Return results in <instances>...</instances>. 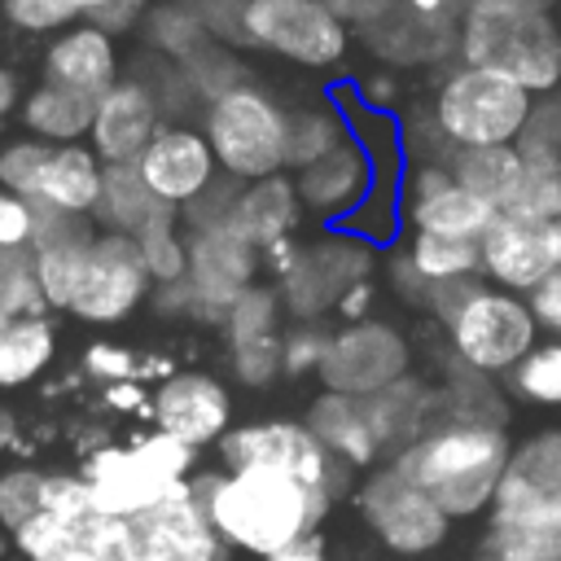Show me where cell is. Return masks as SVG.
Masks as SVG:
<instances>
[{
    "instance_id": "1",
    "label": "cell",
    "mask_w": 561,
    "mask_h": 561,
    "mask_svg": "<svg viewBox=\"0 0 561 561\" xmlns=\"http://www.w3.org/2000/svg\"><path fill=\"white\" fill-rule=\"evenodd\" d=\"M0 526L26 561H136L131 522L105 513L79 473H0Z\"/></svg>"
},
{
    "instance_id": "2",
    "label": "cell",
    "mask_w": 561,
    "mask_h": 561,
    "mask_svg": "<svg viewBox=\"0 0 561 561\" xmlns=\"http://www.w3.org/2000/svg\"><path fill=\"white\" fill-rule=\"evenodd\" d=\"M193 491L224 539V548L245 552V557H276L298 543H311L316 526L324 522L333 495L276 473V469H224V473H202L193 478Z\"/></svg>"
},
{
    "instance_id": "3",
    "label": "cell",
    "mask_w": 561,
    "mask_h": 561,
    "mask_svg": "<svg viewBox=\"0 0 561 561\" xmlns=\"http://www.w3.org/2000/svg\"><path fill=\"white\" fill-rule=\"evenodd\" d=\"M508 438L500 425H469V421H438L416 443L394 451L390 469L408 478L421 495H430L447 517H473L491 508L504 469H508Z\"/></svg>"
},
{
    "instance_id": "4",
    "label": "cell",
    "mask_w": 561,
    "mask_h": 561,
    "mask_svg": "<svg viewBox=\"0 0 561 561\" xmlns=\"http://www.w3.org/2000/svg\"><path fill=\"white\" fill-rule=\"evenodd\" d=\"M456 48L465 66L491 70L530 96L561 88V22L543 0H469Z\"/></svg>"
},
{
    "instance_id": "5",
    "label": "cell",
    "mask_w": 561,
    "mask_h": 561,
    "mask_svg": "<svg viewBox=\"0 0 561 561\" xmlns=\"http://www.w3.org/2000/svg\"><path fill=\"white\" fill-rule=\"evenodd\" d=\"M193 460L197 451L167 438V434H145V438H131V443H110V447H96L79 478L83 486L92 491V500L114 513V517H140L145 508L162 504L167 495H175L180 486L193 482Z\"/></svg>"
},
{
    "instance_id": "6",
    "label": "cell",
    "mask_w": 561,
    "mask_h": 561,
    "mask_svg": "<svg viewBox=\"0 0 561 561\" xmlns=\"http://www.w3.org/2000/svg\"><path fill=\"white\" fill-rule=\"evenodd\" d=\"M285 127H289V110L259 83H241L228 96L202 105V136L215 153V167L237 184H254L289 171Z\"/></svg>"
},
{
    "instance_id": "7",
    "label": "cell",
    "mask_w": 561,
    "mask_h": 561,
    "mask_svg": "<svg viewBox=\"0 0 561 561\" xmlns=\"http://www.w3.org/2000/svg\"><path fill=\"white\" fill-rule=\"evenodd\" d=\"M530 105L535 96L526 88L460 61L438 79L430 118L451 149H495V145H517Z\"/></svg>"
},
{
    "instance_id": "8",
    "label": "cell",
    "mask_w": 561,
    "mask_h": 561,
    "mask_svg": "<svg viewBox=\"0 0 561 561\" xmlns=\"http://www.w3.org/2000/svg\"><path fill=\"white\" fill-rule=\"evenodd\" d=\"M101 180H105V162L88 145H44L26 136L0 149V188L22 197L35 215L92 219Z\"/></svg>"
},
{
    "instance_id": "9",
    "label": "cell",
    "mask_w": 561,
    "mask_h": 561,
    "mask_svg": "<svg viewBox=\"0 0 561 561\" xmlns=\"http://www.w3.org/2000/svg\"><path fill=\"white\" fill-rule=\"evenodd\" d=\"M443 329H447V346H451L456 364H465L482 377L513 373L539 346V324H535L526 298L495 289L486 280H478V289L456 307V316Z\"/></svg>"
},
{
    "instance_id": "10",
    "label": "cell",
    "mask_w": 561,
    "mask_h": 561,
    "mask_svg": "<svg viewBox=\"0 0 561 561\" xmlns=\"http://www.w3.org/2000/svg\"><path fill=\"white\" fill-rule=\"evenodd\" d=\"M377 267V250L355 237L351 228H324L316 241H302L294 263L272 280L285 316H294L298 324H320V316H329L337 307V298L359 285L373 280Z\"/></svg>"
},
{
    "instance_id": "11",
    "label": "cell",
    "mask_w": 561,
    "mask_h": 561,
    "mask_svg": "<svg viewBox=\"0 0 561 561\" xmlns=\"http://www.w3.org/2000/svg\"><path fill=\"white\" fill-rule=\"evenodd\" d=\"M245 44L307 70H329L351 48V22L324 0H245Z\"/></svg>"
},
{
    "instance_id": "12",
    "label": "cell",
    "mask_w": 561,
    "mask_h": 561,
    "mask_svg": "<svg viewBox=\"0 0 561 561\" xmlns=\"http://www.w3.org/2000/svg\"><path fill=\"white\" fill-rule=\"evenodd\" d=\"M224 469H276L289 473L324 495H337L346 482V469L320 447V438L307 430V421H250L219 438Z\"/></svg>"
},
{
    "instance_id": "13",
    "label": "cell",
    "mask_w": 561,
    "mask_h": 561,
    "mask_svg": "<svg viewBox=\"0 0 561 561\" xmlns=\"http://www.w3.org/2000/svg\"><path fill=\"white\" fill-rule=\"evenodd\" d=\"M153 294V280L145 272V259L136 250L131 237L123 232H101L88 241L75 294L66 302V311L83 324H118L127 320L145 298Z\"/></svg>"
},
{
    "instance_id": "14",
    "label": "cell",
    "mask_w": 561,
    "mask_h": 561,
    "mask_svg": "<svg viewBox=\"0 0 561 561\" xmlns=\"http://www.w3.org/2000/svg\"><path fill=\"white\" fill-rule=\"evenodd\" d=\"M412 346L408 337L386 320H359L329 333V351L320 364V386L333 394L368 399L394 381L408 377Z\"/></svg>"
},
{
    "instance_id": "15",
    "label": "cell",
    "mask_w": 561,
    "mask_h": 561,
    "mask_svg": "<svg viewBox=\"0 0 561 561\" xmlns=\"http://www.w3.org/2000/svg\"><path fill=\"white\" fill-rule=\"evenodd\" d=\"M478 561H561V495H543L504 473Z\"/></svg>"
},
{
    "instance_id": "16",
    "label": "cell",
    "mask_w": 561,
    "mask_h": 561,
    "mask_svg": "<svg viewBox=\"0 0 561 561\" xmlns=\"http://www.w3.org/2000/svg\"><path fill=\"white\" fill-rule=\"evenodd\" d=\"M478 250H482V280L526 298L543 276L561 267V224L500 210L482 232Z\"/></svg>"
},
{
    "instance_id": "17",
    "label": "cell",
    "mask_w": 561,
    "mask_h": 561,
    "mask_svg": "<svg viewBox=\"0 0 561 561\" xmlns=\"http://www.w3.org/2000/svg\"><path fill=\"white\" fill-rule=\"evenodd\" d=\"M399 215L408 232L430 237H456V241H482L495 210L478 202L469 188H460L447 171V162H412L399 180Z\"/></svg>"
},
{
    "instance_id": "18",
    "label": "cell",
    "mask_w": 561,
    "mask_h": 561,
    "mask_svg": "<svg viewBox=\"0 0 561 561\" xmlns=\"http://www.w3.org/2000/svg\"><path fill=\"white\" fill-rule=\"evenodd\" d=\"M259 272H263L259 250L245 245L237 232H228V228H197V232H188L184 285L193 294V316L224 324L228 307L250 285H259Z\"/></svg>"
},
{
    "instance_id": "19",
    "label": "cell",
    "mask_w": 561,
    "mask_h": 561,
    "mask_svg": "<svg viewBox=\"0 0 561 561\" xmlns=\"http://www.w3.org/2000/svg\"><path fill=\"white\" fill-rule=\"evenodd\" d=\"M359 513L373 526V535L394 552H430V548H438L447 539V522H451L430 495H421L390 465L364 478Z\"/></svg>"
},
{
    "instance_id": "20",
    "label": "cell",
    "mask_w": 561,
    "mask_h": 561,
    "mask_svg": "<svg viewBox=\"0 0 561 561\" xmlns=\"http://www.w3.org/2000/svg\"><path fill=\"white\" fill-rule=\"evenodd\" d=\"M131 539L136 561H228V548L215 535L193 482L131 517Z\"/></svg>"
},
{
    "instance_id": "21",
    "label": "cell",
    "mask_w": 561,
    "mask_h": 561,
    "mask_svg": "<svg viewBox=\"0 0 561 561\" xmlns=\"http://www.w3.org/2000/svg\"><path fill=\"white\" fill-rule=\"evenodd\" d=\"M136 171H140L145 188L162 206H175V210L197 202L219 180V167H215V153H210L202 127H188V123H162L158 136L149 140V149L140 153Z\"/></svg>"
},
{
    "instance_id": "22",
    "label": "cell",
    "mask_w": 561,
    "mask_h": 561,
    "mask_svg": "<svg viewBox=\"0 0 561 561\" xmlns=\"http://www.w3.org/2000/svg\"><path fill=\"white\" fill-rule=\"evenodd\" d=\"M153 425L158 434L184 443V447H210L219 443L232 425V399L224 390V381H215L210 373H171L158 381L153 399H149Z\"/></svg>"
},
{
    "instance_id": "23",
    "label": "cell",
    "mask_w": 561,
    "mask_h": 561,
    "mask_svg": "<svg viewBox=\"0 0 561 561\" xmlns=\"http://www.w3.org/2000/svg\"><path fill=\"white\" fill-rule=\"evenodd\" d=\"M162 123H167V118H162L158 96H153L136 75H123V79L96 101L92 131H88V149H92L105 167H136Z\"/></svg>"
},
{
    "instance_id": "24",
    "label": "cell",
    "mask_w": 561,
    "mask_h": 561,
    "mask_svg": "<svg viewBox=\"0 0 561 561\" xmlns=\"http://www.w3.org/2000/svg\"><path fill=\"white\" fill-rule=\"evenodd\" d=\"M280 298L272 285H250L224 316L228 359L245 386H272L280 377Z\"/></svg>"
},
{
    "instance_id": "25",
    "label": "cell",
    "mask_w": 561,
    "mask_h": 561,
    "mask_svg": "<svg viewBox=\"0 0 561 561\" xmlns=\"http://www.w3.org/2000/svg\"><path fill=\"white\" fill-rule=\"evenodd\" d=\"M123 57H118V39L105 35L92 22H75L61 35L48 39L44 48V83H57L66 92H79L88 101H101L118 79H123Z\"/></svg>"
},
{
    "instance_id": "26",
    "label": "cell",
    "mask_w": 561,
    "mask_h": 561,
    "mask_svg": "<svg viewBox=\"0 0 561 561\" xmlns=\"http://www.w3.org/2000/svg\"><path fill=\"white\" fill-rule=\"evenodd\" d=\"M289 175H294V188H298L302 210H311V215H346L351 219L377 193L373 153L355 136L342 149H333L320 162H311L302 171H289Z\"/></svg>"
},
{
    "instance_id": "27",
    "label": "cell",
    "mask_w": 561,
    "mask_h": 561,
    "mask_svg": "<svg viewBox=\"0 0 561 561\" xmlns=\"http://www.w3.org/2000/svg\"><path fill=\"white\" fill-rule=\"evenodd\" d=\"M298 219H302V202H298L294 175L280 171V175H267V180H254V184L237 188V202H232V215H228V232H237L245 245H254L263 254L267 245L294 237Z\"/></svg>"
},
{
    "instance_id": "28",
    "label": "cell",
    "mask_w": 561,
    "mask_h": 561,
    "mask_svg": "<svg viewBox=\"0 0 561 561\" xmlns=\"http://www.w3.org/2000/svg\"><path fill=\"white\" fill-rule=\"evenodd\" d=\"M359 35L386 66H421V61H438L447 48H456V26L412 13L403 0H394L381 18L364 22Z\"/></svg>"
},
{
    "instance_id": "29",
    "label": "cell",
    "mask_w": 561,
    "mask_h": 561,
    "mask_svg": "<svg viewBox=\"0 0 561 561\" xmlns=\"http://www.w3.org/2000/svg\"><path fill=\"white\" fill-rule=\"evenodd\" d=\"M307 430L320 438V447L342 465V469H364L381 456V443H377V430L368 421V408L364 399H351V394H316V403L307 408Z\"/></svg>"
},
{
    "instance_id": "30",
    "label": "cell",
    "mask_w": 561,
    "mask_h": 561,
    "mask_svg": "<svg viewBox=\"0 0 561 561\" xmlns=\"http://www.w3.org/2000/svg\"><path fill=\"white\" fill-rule=\"evenodd\" d=\"M364 408H368V421H373V430H377L381 451H386V447L403 451L408 443H416L425 430H434V425L443 421V416H438V390H430V386L416 381V377H403V381H394V386L368 394Z\"/></svg>"
},
{
    "instance_id": "31",
    "label": "cell",
    "mask_w": 561,
    "mask_h": 561,
    "mask_svg": "<svg viewBox=\"0 0 561 561\" xmlns=\"http://www.w3.org/2000/svg\"><path fill=\"white\" fill-rule=\"evenodd\" d=\"M92 114H96V101L66 92L57 83H35L18 105L22 131L44 145H83L92 131Z\"/></svg>"
},
{
    "instance_id": "32",
    "label": "cell",
    "mask_w": 561,
    "mask_h": 561,
    "mask_svg": "<svg viewBox=\"0 0 561 561\" xmlns=\"http://www.w3.org/2000/svg\"><path fill=\"white\" fill-rule=\"evenodd\" d=\"M447 171L460 188H469L478 202H486L495 215L513 202L522 175H526V162L517 153V145H495V149H451L447 158Z\"/></svg>"
},
{
    "instance_id": "33",
    "label": "cell",
    "mask_w": 561,
    "mask_h": 561,
    "mask_svg": "<svg viewBox=\"0 0 561 561\" xmlns=\"http://www.w3.org/2000/svg\"><path fill=\"white\" fill-rule=\"evenodd\" d=\"M57 355V329L48 316H4L0 320V390L31 386Z\"/></svg>"
},
{
    "instance_id": "34",
    "label": "cell",
    "mask_w": 561,
    "mask_h": 561,
    "mask_svg": "<svg viewBox=\"0 0 561 561\" xmlns=\"http://www.w3.org/2000/svg\"><path fill=\"white\" fill-rule=\"evenodd\" d=\"M158 210H162V202L145 188V180H140L136 167H105L101 197H96V210H92V224L101 232L136 237Z\"/></svg>"
},
{
    "instance_id": "35",
    "label": "cell",
    "mask_w": 561,
    "mask_h": 561,
    "mask_svg": "<svg viewBox=\"0 0 561 561\" xmlns=\"http://www.w3.org/2000/svg\"><path fill=\"white\" fill-rule=\"evenodd\" d=\"M351 123L342 110L333 105H302V110H289V127H285V162L289 171H302L311 162H320L324 153L342 149L351 140Z\"/></svg>"
},
{
    "instance_id": "36",
    "label": "cell",
    "mask_w": 561,
    "mask_h": 561,
    "mask_svg": "<svg viewBox=\"0 0 561 561\" xmlns=\"http://www.w3.org/2000/svg\"><path fill=\"white\" fill-rule=\"evenodd\" d=\"M403 254L421 272L425 285H447V280H473V276H482V250H478V241L408 232Z\"/></svg>"
},
{
    "instance_id": "37",
    "label": "cell",
    "mask_w": 561,
    "mask_h": 561,
    "mask_svg": "<svg viewBox=\"0 0 561 561\" xmlns=\"http://www.w3.org/2000/svg\"><path fill=\"white\" fill-rule=\"evenodd\" d=\"M136 250L145 259V272L153 285H175L184 280L188 272V232H184V219L175 206H162L136 237Z\"/></svg>"
},
{
    "instance_id": "38",
    "label": "cell",
    "mask_w": 561,
    "mask_h": 561,
    "mask_svg": "<svg viewBox=\"0 0 561 561\" xmlns=\"http://www.w3.org/2000/svg\"><path fill=\"white\" fill-rule=\"evenodd\" d=\"M180 75H184L188 92H193L202 105H210V101L228 96L232 88L250 83V79H245V66H241V57H237V48L224 44V39H206L188 61H180Z\"/></svg>"
},
{
    "instance_id": "39",
    "label": "cell",
    "mask_w": 561,
    "mask_h": 561,
    "mask_svg": "<svg viewBox=\"0 0 561 561\" xmlns=\"http://www.w3.org/2000/svg\"><path fill=\"white\" fill-rule=\"evenodd\" d=\"M140 35H145V44H149V53L153 57H162V61H188L210 35H206V26L188 13V9H180V4H171V0H162V4H153L149 9V18H145V26H140Z\"/></svg>"
},
{
    "instance_id": "40",
    "label": "cell",
    "mask_w": 561,
    "mask_h": 561,
    "mask_svg": "<svg viewBox=\"0 0 561 561\" xmlns=\"http://www.w3.org/2000/svg\"><path fill=\"white\" fill-rule=\"evenodd\" d=\"M504 473L543 495H561V430H543V434L517 443Z\"/></svg>"
},
{
    "instance_id": "41",
    "label": "cell",
    "mask_w": 561,
    "mask_h": 561,
    "mask_svg": "<svg viewBox=\"0 0 561 561\" xmlns=\"http://www.w3.org/2000/svg\"><path fill=\"white\" fill-rule=\"evenodd\" d=\"M517 153L526 167H561V88L535 96L530 118L517 136Z\"/></svg>"
},
{
    "instance_id": "42",
    "label": "cell",
    "mask_w": 561,
    "mask_h": 561,
    "mask_svg": "<svg viewBox=\"0 0 561 561\" xmlns=\"http://www.w3.org/2000/svg\"><path fill=\"white\" fill-rule=\"evenodd\" d=\"M513 394L543 403V408H561V342H539L513 373H508Z\"/></svg>"
},
{
    "instance_id": "43",
    "label": "cell",
    "mask_w": 561,
    "mask_h": 561,
    "mask_svg": "<svg viewBox=\"0 0 561 561\" xmlns=\"http://www.w3.org/2000/svg\"><path fill=\"white\" fill-rule=\"evenodd\" d=\"M0 302H4V316H48L39 280H35L31 245L0 254Z\"/></svg>"
},
{
    "instance_id": "44",
    "label": "cell",
    "mask_w": 561,
    "mask_h": 561,
    "mask_svg": "<svg viewBox=\"0 0 561 561\" xmlns=\"http://www.w3.org/2000/svg\"><path fill=\"white\" fill-rule=\"evenodd\" d=\"M526 219H561V167H526L513 202L504 206Z\"/></svg>"
},
{
    "instance_id": "45",
    "label": "cell",
    "mask_w": 561,
    "mask_h": 561,
    "mask_svg": "<svg viewBox=\"0 0 561 561\" xmlns=\"http://www.w3.org/2000/svg\"><path fill=\"white\" fill-rule=\"evenodd\" d=\"M0 18L26 35H61L66 26L83 22L70 0H0Z\"/></svg>"
},
{
    "instance_id": "46",
    "label": "cell",
    "mask_w": 561,
    "mask_h": 561,
    "mask_svg": "<svg viewBox=\"0 0 561 561\" xmlns=\"http://www.w3.org/2000/svg\"><path fill=\"white\" fill-rule=\"evenodd\" d=\"M324 351H329V329H320V324H294V329L280 333V373H289V377L320 373Z\"/></svg>"
},
{
    "instance_id": "47",
    "label": "cell",
    "mask_w": 561,
    "mask_h": 561,
    "mask_svg": "<svg viewBox=\"0 0 561 561\" xmlns=\"http://www.w3.org/2000/svg\"><path fill=\"white\" fill-rule=\"evenodd\" d=\"M180 9H188L210 39H224V44H245V0H171Z\"/></svg>"
},
{
    "instance_id": "48",
    "label": "cell",
    "mask_w": 561,
    "mask_h": 561,
    "mask_svg": "<svg viewBox=\"0 0 561 561\" xmlns=\"http://www.w3.org/2000/svg\"><path fill=\"white\" fill-rule=\"evenodd\" d=\"M35 224H39V215L22 197L0 188V254L4 250H26L35 241Z\"/></svg>"
},
{
    "instance_id": "49",
    "label": "cell",
    "mask_w": 561,
    "mask_h": 561,
    "mask_svg": "<svg viewBox=\"0 0 561 561\" xmlns=\"http://www.w3.org/2000/svg\"><path fill=\"white\" fill-rule=\"evenodd\" d=\"M88 373L92 377H101L105 386H118V381H131L136 373H140V364H136V355L127 351V346H110V342H96V346H88Z\"/></svg>"
},
{
    "instance_id": "50",
    "label": "cell",
    "mask_w": 561,
    "mask_h": 561,
    "mask_svg": "<svg viewBox=\"0 0 561 561\" xmlns=\"http://www.w3.org/2000/svg\"><path fill=\"white\" fill-rule=\"evenodd\" d=\"M526 307L539 324V333H552V342H561V267L552 276H543L530 294H526Z\"/></svg>"
},
{
    "instance_id": "51",
    "label": "cell",
    "mask_w": 561,
    "mask_h": 561,
    "mask_svg": "<svg viewBox=\"0 0 561 561\" xmlns=\"http://www.w3.org/2000/svg\"><path fill=\"white\" fill-rule=\"evenodd\" d=\"M149 9H153V0H110L105 9H96L92 18H83V22H92V26H101L105 35H131V31H140L145 26V18H149Z\"/></svg>"
},
{
    "instance_id": "52",
    "label": "cell",
    "mask_w": 561,
    "mask_h": 561,
    "mask_svg": "<svg viewBox=\"0 0 561 561\" xmlns=\"http://www.w3.org/2000/svg\"><path fill=\"white\" fill-rule=\"evenodd\" d=\"M386 276H390V289L403 298V302H412V307H421L425 302V294H430V285L421 280V272L408 263V254L399 250L394 259H390V267H386Z\"/></svg>"
},
{
    "instance_id": "53",
    "label": "cell",
    "mask_w": 561,
    "mask_h": 561,
    "mask_svg": "<svg viewBox=\"0 0 561 561\" xmlns=\"http://www.w3.org/2000/svg\"><path fill=\"white\" fill-rule=\"evenodd\" d=\"M373 302H377V280H359L337 298L333 316H342L346 324H359V320H373Z\"/></svg>"
},
{
    "instance_id": "54",
    "label": "cell",
    "mask_w": 561,
    "mask_h": 561,
    "mask_svg": "<svg viewBox=\"0 0 561 561\" xmlns=\"http://www.w3.org/2000/svg\"><path fill=\"white\" fill-rule=\"evenodd\" d=\"M394 92H399V88H394V79H390L386 70H373V75L359 79V101L373 105V110H386V105L394 101Z\"/></svg>"
},
{
    "instance_id": "55",
    "label": "cell",
    "mask_w": 561,
    "mask_h": 561,
    "mask_svg": "<svg viewBox=\"0 0 561 561\" xmlns=\"http://www.w3.org/2000/svg\"><path fill=\"white\" fill-rule=\"evenodd\" d=\"M18 105H22V92H18V75L0 66V123H4L9 114H18Z\"/></svg>"
},
{
    "instance_id": "56",
    "label": "cell",
    "mask_w": 561,
    "mask_h": 561,
    "mask_svg": "<svg viewBox=\"0 0 561 561\" xmlns=\"http://www.w3.org/2000/svg\"><path fill=\"white\" fill-rule=\"evenodd\" d=\"M259 561H324V552H320V543L311 539V543H298V548H289V552H276V557H259Z\"/></svg>"
},
{
    "instance_id": "57",
    "label": "cell",
    "mask_w": 561,
    "mask_h": 561,
    "mask_svg": "<svg viewBox=\"0 0 561 561\" xmlns=\"http://www.w3.org/2000/svg\"><path fill=\"white\" fill-rule=\"evenodd\" d=\"M105 394H110V403H114V408H136V403H140V386H131V381L105 386Z\"/></svg>"
},
{
    "instance_id": "58",
    "label": "cell",
    "mask_w": 561,
    "mask_h": 561,
    "mask_svg": "<svg viewBox=\"0 0 561 561\" xmlns=\"http://www.w3.org/2000/svg\"><path fill=\"white\" fill-rule=\"evenodd\" d=\"M70 4H75V13H79V18H92V13H96V9H105L110 0H70Z\"/></svg>"
},
{
    "instance_id": "59",
    "label": "cell",
    "mask_w": 561,
    "mask_h": 561,
    "mask_svg": "<svg viewBox=\"0 0 561 561\" xmlns=\"http://www.w3.org/2000/svg\"><path fill=\"white\" fill-rule=\"evenodd\" d=\"M0 320H4V302H0Z\"/></svg>"
},
{
    "instance_id": "60",
    "label": "cell",
    "mask_w": 561,
    "mask_h": 561,
    "mask_svg": "<svg viewBox=\"0 0 561 561\" xmlns=\"http://www.w3.org/2000/svg\"><path fill=\"white\" fill-rule=\"evenodd\" d=\"M557 224H561V219H557Z\"/></svg>"
}]
</instances>
